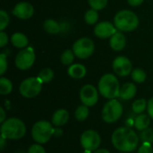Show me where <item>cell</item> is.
Masks as SVG:
<instances>
[{
  "label": "cell",
  "instance_id": "obj_32",
  "mask_svg": "<svg viewBox=\"0 0 153 153\" xmlns=\"http://www.w3.org/2000/svg\"><path fill=\"white\" fill-rule=\"evenodd\" d=\"M7 70V58L4 53L0 54V74L3 75Z\"/></svg>",
  "mask_w": 153,
  "mask_h": 153
},
{
  "label": "cell",
  "instance_id": "obj_42",
  "mask_svg": "<svg viewBox=\"0 0 153 153\" xmlns=\"http://www.w3.org/2000/svg\"><path fill=\"white\" fill-rule=\"evenodd\" d=\"M82 153H91V151H87V150H84V152Z\"/></svg>",
  "mask_w": 153,
  "mask_h": 153
},
{
  "label": "cell",
  "instance_id": "obj_6",
  "mask_svg": "<svg viewBox=\"0 0 153 153\" xmlns=\"http://www.w3.org/2000/svg\"><path fill=\"white\" fill-rule=\"evenodd\" d=\"M43 82L39 77H29L22 82L19 87L21 95L27 99H31L38 96L42 90Z\"/></svg>",
  "mask_w": 153,
  "mask_h": 153
},
{
  "label": "cell",
  "instance_id": "obj_21",
  "mask_svg": "<svg viewBox=\"0 0 153 153\" xmlns=\"http://www.w3.org/2000/svg\"><path fill=\"white\" fill-rule=\"evenodd\" d=\"M44 30L49 34H56L61 30L60 24L53 19H48L43 23Z\"/></svg>",
  "mask_w": 153,
  "mask_h": 153
},
{
  "label": "cell",
  "instance_id": "obj_22",
  "mask_svg": "<svg viewBox=\"0 0 153 153\" xmlns=\"http://www.w3.org/2000/svg\"><path fill=\"white\" fill-rule=\"evenodd\" d=\"M38 77L43 83H48V82H50L53 80L54 72L50 68H44L39 73Z\"/></svg>",
  "mask_w": 153,
  "mask_h": 153
},
{
  "label": "cell",
  "instance_id": "obj_25",
  "mask_svg": "<svg viewBox=\"0 0 153 153\" xmlns=\"http://www.w3.org/2000/svg\"><path fill=\"white\" fill-rule=\"evenodd\" d=\"M147 105H148V102L144 99H139V100H136L133 103L132 108L135 114L140 115V114H143V111L147 108Z\"/></svg>",
  "mask_w": 153,
  "mask_h": 153
},
{
  "label": "cell",
  "instance_id": "obj_16",
  "mask_svg": "<svg viewBox=\"0 0 153 153\" xmlns=\"http://www.w3.org/2000/svg\"><path fill=\"white\" fill-rule=\"evenodd\" d=\"M137 92V88L134 83L133 82H126L122 85L120 88V94L119 97L124 100H129L134 98Z\"/></svg>",
  "mask_w": 153,
  "mask_h": 153
},
{
  "label": "cell",
  "instance_id": "obj_7",
  "mask_svg": "<svg viewBox=\"0 0 153 153\" xmlns=\"http://www.w3.org/2000/svg\"><path fill=\"white\" fill-rule=\"evenodd\" d=\"M122 104L116 99H112L108 101L102 109V118L108 124L117 122L122 117Z\"/></svg>",
  "mask_w": 153,
  "mask_h": 153
},
{
  "label": "cell",
  "instance_id": "obj_26",
  "mask_svg": "<svg viewBox=\"0 0 153 153\" xmlns=\"http://www.w3.org/2000/svg\"><path fill=\"white\" fill-rule=\"evenodd\" d=\"M84 20H85L86 23H88L90 25H93V24L97 23V22L99 21L98 11L94 10V9L88 10L84 14Z\"/></svg>",
  "mask_w": 153,
  "mask_h": 153
},
{
  "label": "cell",
  "instance_id": "obj_11",
  "mask_svg": "<svg viewBox=\"0 0 153 153\" xmlns=\"http://www.w3.org/2000/svg\"><path fill=\"white\" fill-rule=\"evenodd\" d=\"M112 68L117 75L126 77L132 73L133 65L129 58L125 56H119L114 59L112 63Z\"/></svg>",
  "mask_w": 153,
  "mask_h": 153
},
{
  "label": "cell",
  "instance_id": "obj_30",
  "mask_svg": "<svg viewBox=\"0 0 153 153\" xmlns=\"http://www.w3.org/2000/svg\"><path fill=\"white\" fill-rule=\"evenodd\" d=\"M9 15L4 10L0 11V30H4L9 24Z\"/></svg>",
  "mask_w": 153,
  "mask_h": 153
},
{
  "label": "cell",
  "instance_id": "obj_2",
  "mask_svg": "<svg viewBox=\"0 0 153 153\" xmlns=\"http://www.w3.org/2000/svg\"><path fill=\"white\" fill-rule=\"evenodd\" d=\"M26 134L24 123L16 117L6 119L1 126V136L9 140H19Z\"/></svg>",
  "mask_w": 153,
  "mask_h": 153
},
{
  "label": "cell",
  "instance_id": "obj_4",
  "mask_svg": "<svg viewBox=\"0 0 153 153\" xmlns=\"http://www.w3.org/2000/svg\"><path fill=\"white\" fill-rule=\"evenodd\" d=\"M120 84L117 78L112 74H104L99 82V91L106 99H116L120 94Z\"/></svg>",
  "mask_w": 153,
  "mask_h": 153
},
{
  "label": "cell",
  "instance_id": "obj_9",
  "mask_svg": "<svg viewBox=\"0 0 153 153\" xmlns=\"http://www.w3.org/2000/svg\"><path fill=\"white\" fill-rule=\"evenodd\" d=\"M36 59L35 52L32 48H26L21 50L15 56V65L20 70L30 69Z\"/></svg>",
  "mask_w": 153,
  "mask_h": 153
},
{
  "label": "cell",
  "instance_id": "obj_24",
  "mask_svg": "<svg viewBox=\"0 0 153 153\" xmlns=\"http://www.w3.org/2000/svg\"><path fill=\"white\" fill-rule=\"evenodd\" d=\"M13 90V84L11 81L5 77L0 78V93L2 95L9 94Z\"/></svg>",
  "mask_w": 153,
  "mask_h": 153
},
{
  "label": "cell",
  "instance_id": "obj_43",
  "mask_svg": "<svg viewBox=\"0 0 153 153\" xmlns=\"http://www.w3.org/2000/svg\"><path fill=\"white\" fill-rule=\"evenodd\" d=\"M121 153H127V152H121Z\"/></svg>",
  "mask_w": 153,
  "mask_h": 153
},
{
  "label": "cell",
  "instance_id": "obj_8",
  "mask_svg": "<svg viewBox=\"0 0 153 153\" xmlns=\"http://www.w3.org/2000/svg\"><path fill=\"white\" fill-rule=\"evenodd\" d=\"M95 49L94 42L90 38H81L77 39L73 45V51L80 59H86L90 57Z\"/></svg>",
  "mask_w": 153,
  "mask_h": 153
},
{
  "label": "cell",
  "instance_id": "obj_39",
  "mask_svg": "<svg viewBox=\"0 0 153 153\" xmlns=\"http://www.w3.org/2000/svg\"><path fill=\"white\" fill-rule=\"evenodd\" d=\"M4 145H5V138L1 136V139H0V149H1V151H4Z\"/></svg>",
  "mask_w": 153,
  "mask_h": 153
},
{
  "label": "cell",
  "instance_id": "obj_20",
  "mask_svg": "<svg viewBox=\"0 0 153 153\" xmlns=\"http://www.w3.org/2000/svg\"><path fill=\"white\" fill-rule=\"evenodd\" d=\"M151 124V117L148 115H144V114H140L138 117H136V118L134 119V126H135V128L138 131H143L147 128H149V126Z\"/></svg>",
  "mask_w": 153,
  "mask_h": 153
},
{
  "label": "cell",
  "instance_id": "obj_40",
  "mask_svg": "<svg viewBox=\"0 0 153 153\" xmlns=\"http://www.w3.org/2000/svg\"><path fill=\"white\" fill-rule=\"evenodd\" d=\"M54 135H56V136L62 135V130H61V129H59L58 127H57V128H56V129L54 130Z\"/></svg>",
  "mask_w": 153,
  "mask_h": 153
},
{
  "label": "cell",
  "instance_id": "obj_17",
  "mask_svg": "<svg viewBox=\"0 0 153 153\" xmlns=\"http://www.w3.org/2000/svg\"><path fill=\"white\" fill-rule=\"evenodd\" d=\"M69 119V113L65 109H58L56 110L53 117H52V124L56 126L60 127L62 126H65Z\"/></svg>",
  "mask_w": 153,
  "mask_h": 153
},
{
  "label": "cell",
  "instance_id": "obj_15",
  "mask_svg": "<svg viewBox=\"0 0 153 153\" xmlns=\"http://www.w3.org/2000/svg\"><path fill=\"white\" fill-rule=\"evenodd\" d=\"M110 48L115 51H121L126 45V38L121 31H117L109 39Z\"/></svg>",
  "mask_w": 153,
  "mask_h": 153
},
{
  "label": "cell",
  "instance_id": "obj_37",
  "mask_svg": "<svg viewBox=\"0 0 153 153\" xmlns=\"http://www.w3.org/2000/svg\"><path fill=\"white\" fill-rule=\"evenodd\" d=\"M144 0H127L128 4L132 6H139L143 3Z\"/></svg>",
  "mask_w": 153,
  "mask_h": 153
},
{
  "label": "cell",
  "instance_id": "obj_1",
  "mask_svg": "<svg viewBox=\"0 0 153 153\" xmlns=\"http://www.w3.org/2000/svg\"><path fill=\"white\" fill-rule=\"evenodd\" d=\"M112 144L116 149L122 152H134L139 143L137 134L129 127L117 128L111 136Z\"/></svg>",
  "mask_w": 153,
  "mask_h": 153
},
{
  "label": "cell",
  "instance_id": "obj_34",
  "mask_svg": "<svg viewBox=\"0 0 153 153\" xmlns=\"http://www.w3.org/2000/svg\"><path fill=\"white\" fill-rule=\"evenodd\" d=\"M28 153H46V151L40 144H32L29 148Z\"/></svg>",
  "mask_w": 153,
  "mask_h": 153
},
{
  "label": "cell",
  "instance_id": "obj_36",
  "mask_svg": "<svg viewBox=\"0 0 153 153\" xmlns=\"http://www.w3.org/2000/svg\"><path fill=\"white\" fill-rule=\"evenodd\" d=\"M147 110H148V115L150 116L152 119H153V97L148 101Z\"/></svg>",
  "mask_w": 153,
  "mask_h": 153
},
{
  "label": "cell",
  "instance_id": "obj_14",
  "mask_svg": "<svg viewBox=\"0 0 153 153\" xmlns=\"http://www.w3.org/2000/svg\"><path fill=\"white\" fill-rule=\"evenodd\" d=\"M34 13V7L28 2H20L13 9V14L22 20L30 19Z\"/></svg>",
  "mask_w": 153,
  "mask_h": 153
},
{
  "label": "cell",
  "instance_id": "obj_3",
  "mask_svg": "<svg viewBox=\"0 0 153 153\" xmlns=\"http://www.w3.org/2000/svg\"><path fill=\"white\" fill-rule=\"evenodd\" d=\"M114 24L120 31H133L139 26L138 16L130 10H121L114 17Z\"/></svg>",
  "mask_w": 153,
  "mask_h": 153
},
{
  "label": "cell",
  "instance_id": "obj_19",
  "mask_svg": "<svg viewBox=\"0 0 153 153\" xmlns=\"http://www.w3.org/2000/svg\"><path fill=\"white\" fill-rule=\"evenodd\" d=\"M11 42L13 46L17 48H23L28 46L29 39L26 35L22 32H15L11 36Z\"/></svg>",
  "mask_w": 153,
  "mask_h": 153
},
{
  "label": "cell",
  "instance_id": "obj_18",
  "mask_svg": "<svg viewBox=\"0 0 153 153\" xmlns=\"http://www.w3.org/2000/svg\"><path fill=\"white\" fill-rule=\"evenodd\" d=\"M67 73L74 79H82L86 75L87 69L82 64H74L69 66Z\"/></svg>",
  "mask_w": 153,
  "mask_h": 153
},
{
  "label": "cell",
  "instance_id": "obj_23",
  "mask_svg": "<svg viewBox=\"0 0 153 153\" xmlns=\"http://www.w3.org/2000/svg\"><path fill=\"white\" fill-rule=\"evenodd\" d=\"M132 79L134 82L137 83H143L146 80V73L142 68H135L131 73Z\"/></svg>",
  "mask_w": 153,
  "mask_h": 153
},
{
  "label": "cell",
  "instance_id": "obj_29",
  "mask_svg": "<svg viewBox=\"0 0 153 153\" xmlns=\"http://www.w3.org/2000/svg\"><path fill=\"white\" fill-rule=\"evenodd\" d=\"M88 2L91 9L100 11L107 6L108 0H88Z\"/></svg>",
  "mask_w": 153,
  "mask_h": 153
},
{
  "label": "cell",
  "instance_id": "obj_31",
  "mask_svg": "<svg viewBox=\"0 0 153 153\" xmlns=\"http://www.w3.org/2000/svg\"><path fill=\"white\" fill-rule=\"evenodd\" d=\"M141 139L143 143H153V129L147 128L141 133Z\"/></svg>",
  "mask_w": 153,
  "mask_h": 153
},
{
  "label": "cell",
  "instance_id": "obj_35",
  "mask_svg": "<svg viewBox=\"0 0 153 153\" xmlns=\"http://www.w3.org/2000/svg\"><path fill=\"white\" fill-rule=\"evenodd\" d=\"M7 43H8V36L4 30H1L0 31V48H4L5 45H7Z\"/></svg>",
  "mask_w": 153,
  "mask_h": 153
},
{
  "label": "cell",
  "instance_id": "obj_5",
  "mask_svg": "<svg viewBox=\"0 0 153 153\" xmlns=\"http://www.w3.org/2000/svg\"><path fill=\"white\" fill-rule=\"evenodd\" d=\"M54 127L48 121H39L34 124L31 129L32 139L39 144L47 143L54 135Z\"/></svg>",
  "mask_w": 153,
  "mask_h": 153
},
{
  "label": "cell",
  "instance_id": "obj_10",
  "mask_svg": "<svg viewBox=\"0 0 153 153\" xmlns=\"http://www.w3.org/2000/svg\"><path fill=\"white\" fill-rule=\"evenodd\" d=\"M101 143V138L98 132L94 130H86L81 136V144L84 150L95 152Z\"/></svg>",
  "mask_w": 153,
  "mask_h": 153
},
{
  "label": "cell",
  "instance_id": "obj_12",
  "mask_svg": "<svg viewBox=\"0 0 153 153\" xmlns=\"http://www.w3.org/2000/svg\"><path fill=\"white\" fill-rule=\"evenodd\" d=\"M80 99L83 105L92 107L99 100V92L93 85L86 84L80 91Z\"/></svg>",
  "mask_w": 153,
  "mask_h": 153
},
{
  "label": "cell",
  "instance_id": "obj_28",
  "mask_svg": "<svg viewBox=\"0 0 153 153\" xmlns=\"http://www.w3.org/2000/svg\"><path fill=\"white\" fill-rule=\"evenodd\" d=\"M75 118L78 120V121H84L88 118L89 117V108L87 106L85 105H82V106H79L76 110H75Z\"/></svg>",
  "mask_w": 153,
  "mask_h": 153
},
{
  "label": "cell",
  "instance_id": "obj_33",
  "mask_svg": "<svg viewBox=\"0 0 153 153\" xmlns=\"http://www.w3.org/2000/svg\"><path fill=\"white\" fill-rule=\"evenodd\" d=\"M138 153H153L152 143H143L142 144V146L139 148Z\"/></svg>",
  "mask_w": 153,
  "mask_h": 153
},
{
  "label": "cell",
  "instance_id": "obj_38",
  "mask_svg": "<svg viewBox=\"0 0 153 153\" xmlns=\"http://www.w3.org/2000/svg\"><path fill=\"white\" fill-rule=\"evenodd\" d=\"M0 123H4L5 121V112L3 108H0Z\"/></svg>",
  "mask_w": 153,
  "mask_h": 153
},
{
  "label": "cell",
  "instance_id": "obj_13",
  "mask_svg": "<svg viewBox=\"0 0 153 153\" xmlns=\"http://www.w3.org/2000/svg\"><path fill=\"white\" fill-rule=\"evenodd\" d=\"M117 32V28L115 24L104 21L97 23L94 28V34L100 39H108L111 38Z\"/></svg>",
  "mask_w": 153,
  "mask_h": 153
},
{
  "label": "cell",
  "instance_id": "obj_41",
  "mask_svg": "<svg viewBox=\"0 0 153 153\" xmlns=\"http://www.w3.org/2000/svg\"><path fill=\"white\" fill-rule=\"evenodd\" d=\"M94 153H110L108 150H106V149H98V150H96L95 151V152Z\"/></svg>",
  "mask_w": 153,
  "mask_h": 153
},
{
  "label": "cell",
  "instance_id": "obj_27",
  "mask_svg": "<svg viewBox=\"0 0 153 153\" xmlns=\"http://www.w3.org/2000/svg\"><path fill=\"white\" fill-rule=\"evenodd\" d=\"M74 51H73V49L71 50V49H66V50H65L63 53H62V55H61V57H60V59H61V63L63 64V65H71L72 64H73V62H74Z\"/></svg>",
  "mask_w": 153,
  "mask_h": 153
}]
</instances>
